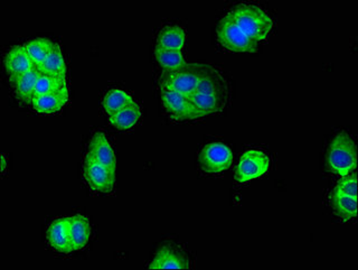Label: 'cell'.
Segmentation results:
<instances>
[{
  "label": "cell",
  "instance_id": "cell-1",
  "mask_svg": "<svg viewBox=\"0 0 358 270\" xmlns=\"http://www.w3.org/2000/svg\"><path fill=\"white\" fill-rule=\"evenodd\" d=\"M208 68L207 65L185 63L175 70H167L160 78L162 90L173 91L188 97L197 89Z\"/></svg>",
  "mask_w": 358,
  "mask_h": 270
},
{
  "label": "cell",
  "instance_id": "cell-2",
  "mask_svg": "<svg viewBox=\"0 0 358 270\" xmlns=\"http://www.w3.org/2000/svg\"><path fill=\"white\" fill-rule=\"evenodd\" d=\"M229 15L244 34L255 42L264 40L273 26L271 18L260 7L240 5Z\"/></svg>",
  "mask_w": 358,
  "mask_h": 270
},
{
  "label": "cell",
  "instance_id": "cell-3",
  "mask_svg": "<svg viewBox=\"0 0 358 270\" xmlns=\"http://www.w3.org/2000/svg\"><path fill=\"white\" fill-rule=\"evenodd\" d=\"M356 145L346 132H341L330 143L327 164L333 172L346 176L356 167Z\"/></svg>",
  "mask_w": 358,
  "mask_h": 270
},
{
  "label": "cell",
  "instance_id": "cell-4",
  "mask_svg": "<svg viewBox=\"0 0 358 270\" xmlns=\"http://www.w3.org/2000/svg\"><path fill=\"white\" fill-rule=\"evenodd\" d=\"M217 38L218 42L229 51L249 53L257 51V42L244 34L229 14L223 17L218 25Z\"/></svg>",
  "mask_w": 358,
  "mask_h": 270
},
{
  "label": "cell",
  "instance_id": "cell-5",
  "mask_svg": "<svg viewBox=\"0 0 358 270\" xmlns=\"http://www.w3.org/2000/svg\"><path fill=\"white\" fill-rule=\"evenodd\" d=\"M232 159V152L229 147L220 141L207 144L199 155L201 169L207 173L223 172L231 166Z\"/></svg>",
  "mask_w": 358,
  "mask_h": 270
},
{
  "label": "cell",
  "instance_id": "cell-6",
  "mask_svg": "<svg viewBox=\"0 0 358 270\" xmlns=\"http://www.w3.org/2000/svg\"><path fill=\"white\" fill-rule=\"evenodd\" d=\"M270 166L268 156L260 150H248L238 163L235 178L238 182H248L253 178H260L266 173Z\"/></svg>",
  "mask_w": 358,
  "mask_h": 270
},
{
  "label": "cell",
  "instance_id": "cell-7",
  "mask_svg": "<svg viewBox=\"0 0 358 270\" xmlns=\"http://www.w3.org/2000/svg\"><path fill=\"white\" fill-rule=\"evenodd\" d=\"M115 169L104 166L87 156L84 163V178L91 189L98 192H110L115 184Z\"/></svg>",
  "mask_w": 358,
  "mask_h": 270
},
{
  "label": "cell",
  "instance_id": "cell-8",
  "mask_svg": "<svg viewBox=\"0 0 358 270\" xmlns=\"http://www.w3.org/2000/svg\"><path fill=\"white\" fill-rule=\"evenodd\" d=\"M162 102L168 113L177 120H187L201 117L199 110L194 107L188 97L173 92V91L162 90Z\"/></svg>",
  "mask_w": 358,
  "mask_h": 270
},
{
  "label": "cell",
  "instance_id": "cell-9",
  "mask_svg": "<svg viewBox=\"0 0 358 270\" xmlns=\"http://www.w3.org/2000/svg\"><path fill=\"white\" fill-rule=\"evenodd\" d=\"M48 243L59 253L72 251L70 236V218H62L50 223L48 230Z\"/></svg>",
  "mask_w": 358,
  "mask_h": 270
},
{
  "label": "cell",
  "instance_id": "cell-10",
  "mask_svg": "<svg viewBox=\"0 0 358 270\" xmlns=\"http://www.w3.org/2000/svg\"><path fill=\"white\" fill-rule=\"evenodd\" d=\"M87 156L104 166L115 169V152L103 132H95L92 136Z\"/></svg>",
  "mask_w": 358,
  "mask_h": 270
},
{
  "label": "cell",
  "instance_id": "cell-11",
  "mask_svg": "<svg viewBox=\"0 0 358 270\" xmlns=\"http://www.w3.org/2000/svg\"><path fill=\"white\" fill-rule=\"evenodd\" d=\"M6 70L11 78L25 73L31 69L36 68L33 59L28 55L25 46H15L5 57Z\"/></svg>",
  "mask_w": 358,
  "mask_h": 270
},
{
  "label": "cell",
  "instance_id": "cell-12",
  "mask_svg": "<svg viewBox=\"0 0 358 270\" xmlns=\"http://www.w3.org/2000/svg\"><path fill=\"white\" fill-rule=\"evenodd\" d=\"M188 267L187 257L171 248H162L149 266L150 269H186Z\"/></svg>",
  "mask_w": 358,
  "mask_h": 270
},
{
  "label": "cell",
  "instance_id": "cell-13",
  "mask_svg": "<svg viewBox=\"0 0 358 270\" xmlns=\"http://www.w3.org/2000/svg\"><path fill=\"white\" fill-rule=\"evenodd\" d=\"M41 76L42 72L36 66L25 73L11 78V83L14 85L17 98L24 102H31L34 90Z\"/></svg>",
  "mask_w": 358,
  "mask_h": 270
},
{
  "label": "cell",
  "instance_id": "cell-14",
  "mask_svg": "<svg viewBox=\"0 0 358 270\" xmlns=\"http://www.w3.org/2000/svg\"><path fill=\"white\" fill-rule=\"evenodd\" d=\"M67 87L31 99L34 109L41 113H54L64 107L67 101Z\"/></svg>",
  "mask_w": 358,
  "mask_h": 270
},
{
  "label": "cell",
  "instance_id": "cell-15",
  "mask_svg": "<svg viewBox=\"0 0 358 270\" xmlns=\"http://www.w3.org/2000/svg\"><path fill=\"white\" fill-rule=\"evenodd\" d=\"M188 99L194 104V107L199 110V113L203 117V115L217 113L220 110L223 109L227 97L194 91L193 93H190L189 96H188Z\"/></svg>",
  "mask_w": 358,
  "mask_h": 270
},
{
  "label": "cell",
  "instance_id": "cell-16",
  "mask_svg": "<svg viewBox=\"0 0 358 270\" xmlns=\"http://www.w3.org/2000/svg\"><path fill=\"white\" fill-rule=\"evenodd\" d=\"M91 234L89 220L81 214L70 218V236L72 250H78L87 245Z\"/></svg>",
  "mask_w": 358,
  "mask_h": 270
},
{
  "label": "cell",
  "instance_id": "cell-17",
  "mask_svg": "<svg viewBox=\"0 0 358 270\" xmlns=\"http://www.w3.org/2000/svg\"><path fill=\"white\" fill-rule=\"evenodd\" d=\"M184 42V29L179 26L169 25L160 31L157 38V46L166 50H173V51H182Z\"/></svg>",
  "mask_w": 358,
  "mask_h": 270
},
{
  "label": "cell",
  "instance_id": "cell-18",
  "mask_svg": "<svg viewBox=\"0 0 358 270\" xmlns=\"http://www.w3.org/2000/svg\"><path fill=\"white\" fill-rule=\"evenodd\" d=\"M227 83H225L223 76L210 66L206 71V73L201 78L199 87L195 91L227 97Z\"/></svg>",
  "mask_w": 358,
  "mask_h": 270
},
{
  "label": "cell",
  "instance_id": "cell-19",
  "mask_svg": "<svg viewBox=\"0 0 358 270\" xmlns=\"http://www.w3.org/2000/svg\"><path fill=\"white\" fill-rule=\"evenodd\" d=\"M141 111L136 102L110 115V122L119 129H129L139 120Z\"/></svg>",
  "mask_w": 358,
  "mask_h": 270
},
{
  "label": "cell",
  "instance_id": "cell-20",
  "mask_svg": "<svg viewBox=\"0 0 358 270\" xmlns=\"http://www.w3.org/2000/svg\"><path fill=\"white\" fill-rule=\"evenodd\" d=\"M38 70L41 71L43 74L65 76L66 64H65V59L64 57H63V54H62L61 48H59L57 44H54L53 48L50 50L48 57L45 59L42 65L38 66Z\"/></svg>",
  "mask_w": 358,
  "mask_h": 270
},
{
  "label": "cell",
  "instance_id": "cell-21",
  "mask_svg": "<svg viewBox=\"0 0 358 270\" xmlns=\"http://www.w3.org/2000/svg\"><path fill=\"white\" fill-rule=\"evenodd\" d=\"M331 204L339 217L350 220L357 215V199L348 195L331 193Z\"/></svg>",
  "mask_w": 358,
  "mask_h": 270
},
{
  "label": "cell",
  "instance_id": "cell-22",
  "mask_svg": "<svg viewBox=\"0 0 358 270\" xmlns=\"http://www.w3.org/2000/svg\"><path fill=\"white\" fill-rule=\"evenodd\" d=\"M65 87H66L65 76H50V74L42 73V76H39L38 81H37L35 90H34L33 98L43 96V94H48V93L63 90Z\"/></svg>",
  "mask_w": 358,
  "mask_h": 270
},
{
  "label": "cell",
  "instance_id": "cell-23",
  "mask_svg": "<svg viewBox=\"0 0 358 270\" xmlns=\"http://www.w3.org/2000/svg\"><path fill=\"white\" fill-rule=\"evenodd\" d=\"M54 44L55 43L50 42L48 38H36V40L28 42L24 46H25L28 55L33 59L34 64L38 68L44 62L45 59L48 57L50 50L53 48Z\"/></svg>",
  "mask_w": 358,
  "mask_h": 270
},
{
  "label": "cell",
  "instance_id": "cell-24",
  "mask_svg": "<svg viewBox=\"0 0 358 270\" xmlns=\"http://www.w3.org/2000/svg\"><path fill=\"white\" fill-rule=\"evenodd\" d=\"M132 102L134 101L128 93L120 90V89H112V90L106 93L102 104H103V109L106 110V113L112 115L117 110L122 109L129 104H131Z\"/></svg>",
  "mask_w": 358,
  "mask_h": 270
},
{
  "label": "cell",
  "instance_id": "cell-25",
  "mask_svg": "<svg viewBox=\"0 0 358 270\" xmlns=\"http://www.w3.org/2000/svg\"><path fill=\"white\" fill-rule=\"evenodd\" d=\"M155 55H156L157 62L166 70H175L185 64L182 51H173V50H166L157 46Z\"/></svg>",
  "mask_w": 358,
  "mask_h": 270
},
{
  "label": "cell",
  "instance_id": "cell-26",
  "mask_svg": "<svg viewBox=\"0 0 358 270\" xmlns=\"http://www.w3.org/2000/svg\"><path fill=\"white\" fill-rule=\"evenodd\" d=\"M333 193L348 195V197L357 199V180H356V175L354 174L350 176V178L341 180L336 186Z\"/></svg>",
  "mask_w": 358,
  "mask_h": 270
},
{
  "label": "cell",
  "instance_id": "cell-27",
  "mask_svg": "<svg viewBox=\"0 0 358 270\" xmlns=\"http://www.w3.org/2000/svg\"><path fill=\"white\" fill-rule=\"evenodd\" d=\"M5 169V158L3 156V169Z\"/></svg>",
  "mask_w": 358,
  "mask_h": 270
}]
</instances>
